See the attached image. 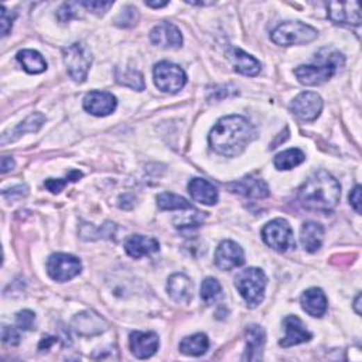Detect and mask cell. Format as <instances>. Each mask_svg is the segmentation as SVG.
Instances as JSON below:
<instances>
[{
  "label": "cell",
  "instance_id": "d590c367",
  "mask_svg": "<svg viewBox=\"0 0 362 362\" xmlns=\"http://www.w3.org/2000/svg\"><path fill=\"white\" fill-rule=\"evenodd\" d=\"M2 340H3L5 344L15 347V345L20 344V334L15 327L5 326L3 330H2Z\"/></svg>",
  "mask_w": 362,
  "mask_h": 362
},
{
  "label": "cell",
  "instance_id": "ac0fdd59",
  "mask_svg": "<svg viewBox=\"0 0 362 362\" xmlns=\"http://www.w3.org/2000/svg\"><path fill=\"white\" fill-rule=\"evenodd\" d=\"M167 292L176 303L188 304L192 300L194 285L188 276L183 273H174L169 277Z\"/></svg>",
  "mask_w": 362,
  "mask_h": 362
},
{
  "label": "cell",
  "instance_id": "d6986e66",
  "mask_svg": "<svg viewBox=\"0 0 362 362\" xmlns=\"http://www.w3.org/2000/svg\"><path fill=\"white\" fill-rule=\"evenodd\" d=\"M160 249V245L154 238L143 235H132L125 240V251L129 256L139 259L149 256Z\"/></svg>",
  "mask_w": 362,
  "mask_h": 362
},
{
  "label": "cell",
  "instance_id": "52a82bcc",
  "mask_svg": "<svg viewBox=\"0 0 362 362\" xmlns=\"http://www.w3.org/2000/svg\"><path fill=\"white\" fill-rule=\"evenodd\" d=\"M64 63L69 76L76 83H84L92 64V54L87 46L75 43L63 50Z\"/></svg>",
  "mask_w": 362,
  "mask_h": 362
},
{
  "label": "cell",
  "instance_id": "ffe728a7",
  "mask_svg": "<svg viewBox=\"0 0 362 362\" xmlns=\"http://www.w3.org/2000/svg\"><path fill=\"white\" fill-rule=\"evenodd\" d=\"M188 191L194 201L206 206H214L218 201V191L215 186L204 179H194L188 184Z\"/></svg>",
  "mask_w": 362,
  "mask_h": 362
},
{
  "label": "cell",
  "instance_id": "9c48e42d",
  "mask_svg": "<svg viewBox=\"0 0 362 362\" xmlns=\"http://www.w3.org/2000/svg\"><path fill=\"white\" fill-rule=\"evenodd\" d=\"M83 265L78 258L68 254H54L47 262V272L56 281H67L78 276Z\"/></svg>",
  "mask_w": 362,
  "mask_h": 362
},
{
  "label": "cell",
  "instance_id": "9a60e30c",
  "mask_svg": "<svg viewBox=\"0 0 362 362\" xmlns=\"http://www.w3.org/2000/svg\"><path fill=\"white\" fill-rule=\"evenodd\" d=\"M132 354L139 359L150 358L158 348V337L153 331H133L129 337Z\"/></svg>",
  "mask_w": 362,
  "mask_h": 362
},
{
  "label": "cell",
  "instance_id": "603a6c76",
  "mask_svg": "<svg viewBox=\"0 0 362 362\" xmlns=\"http://www.w3.org/2000/svg\"><path fill=\"white\" fill-rule=\"evenodd\" d=\"M300 302L303 310L311 317H321L327 311V297L323 293V290H320L317 288L304 292Z\"/></svg>",
  "mask_w": 362,
  "mask_h": 362
},
{
  "label": "cell",
  "instance_id": "3957f363",
  "mask_svg": "<svg viewBox=\"0 0 362 362\" xmlns=\"http://www.w3.org/2000/svg\"><path fill=\"white\" fill-rule=\"evenodd\" d=\"M318 64H310V65H300L296 68L295 74L300 84L315 87L327 83L329 79L337 72L338 68L344 67V56L338 51L324 49L318 53Z\"/></svg>",
  "mask_w": 362,
  "mask_h": 362
},
{
  "label": "cell",
  "instance_id": "ee69618b",
  "mask_svg": "<svg viewBox=\"0 0 362 362\" xmlns=\"http://www.w3.org/2000/svg\"><path fill=\"white\" fill-rule=\"evenodd\" d=\"M359 303H361V295H358V296H356V300H355V310H356V314H361Z\"/></svg>",
  "mask_w": 362,
  "mask_h": 362
},
{
  "label": "cell",
  "instance_id": "5bb4252c",
  "mask_svg": "<svg viewBox=\"0 0 362 362\" xmlns=\"http://www.w3.org/2000/svg\"><path fill=\"white\" fill-rule=\"evenodd\" d=\"M84 109L95 116H108L116 109V98L104 91H92L84 98Z\"/></svg>",
  "mask_w": 362,
  "mask_h": 362
},
{
  "label": "cell",
  "instance_id": "7402d4cb",
  "mask_svg": "<svg viewBox=\"0 0 362 362\" xmlns=\"http://www.w3.org/2000/svg\"><path fill=\"white\" fill-rule=\"evenodd\" d=\"M247 352L244 359L245 361H259L262 359L263 347L266 343L265 330L259 326H249L247 329Z\"/></svg>",
  "mask_w": 362,
  "mask_h": 362
},
{
  "label": "cell",
  "instance_id": "7c38bea8",
  "mask_svg": "<svg viewBox=\"0 0 362 362\" xmlns=\"http://www.w3.org/2000/svg\"><path fill=\"white\" fill-rule=\"evenodd\" d=\"M329 17L336 24L359 26L361 10L358 2H331L327 6Z\"/></svg>",
  "mask_w": 362,
  "mask_h": 362
},
{
  "label": "cell",
  "instance_id": "484cf974",
  "mask_svg": "<svg viewBox=\"0 0 362 362\" xmlns=\"http://www.w3.org/2000/svg\"><path fill=\"white\" fill-rule=\"evenodd\" d=\"M17 61L22 64L24 71L28 74H42L47 68V63L42 57V54L34 50L19 51Z\"/></svg>",
  "mask_w": 362,
  "mask_h": 362
},
{
  "label": "cell",
  "instance_id": "277c9868",
  "mask_svg": "<svg viewBox=\"0 0 362 362\" xmlns=\"http://www.w3.org/2000/svg\"><path fill=\"white\" fill-rule=\"evenodd\" d=\"M266 274L258 268L239 272L235 277V286L249 307H256L263 302L266 289Z\"/></svg>",
  "mask_w": 362,
  "mask_h": 362
},
{
  "label": "cell",
  "instance_id": "30bf717a",
  "mask_svg": "<svg viewBox=\"0 0 362 362\" xmlns=\"http://www.w3.org/2000/svg\"><path fill=\"white\" fill-rule=\"evenodd\" d=\"M290 110L303 122H313L323 110V99L315 92H302L293 99Z\"/></svg>",
  "mask_w": 362,
  "mask_h": 362
},
{
  "label": "cell",
  "instance_id": "e575fe53",
  "mask_svg": "<svg viewBox=\"0 0 362 362\" xmlns=\"http://www.w3.org/2000/svg\"><path fill=\"white\" fill-rule=\"evenodd\" d=\"M81 177V173H78V172H71L69 173V176L65 179V180H47L46 181V188L49 190V191H51L53 194H58L65 186H67V181H69V180H75V179H79Z\"/></svg>",
  "mask_w": 362,
  "mask_h": 362
},
{
  "label": "cell",
  "instance_id": "8fae6325",
  "mask_svg": "<svg viewBox=\"0 0 362 362\" xmlns=\"http://www.w3.org/2000/svg\"><path fill=\"white\" fill-rule=\"evenodd\" d=\"M215 265L221 270H232L245 263V255L242 248L233 240H224L215 251Z\"/></svg>",
  "mask_w": 362,
  "mask_h": 362
},
{
  "label": "cell",
  "instance_id": "60d3db41",
  "mask_svg": "<svg viewBox=\"0 0 362 362\" xmlns=\"http://www.w3.org/2000/svg\"><path fill=\"white\" fill-rule=\"evenodd\" d=\"M15 169V162L12 157H8V156H3L2 157V173L6 174L8 172L13 170Z\"/></svg>",
  "mask_w": 362,
  "mask_h": 362
},
{
  "label": "cell",
  "instance_id": "44dd1931",
  "mask_svg": "<svg viewBox=\"0 0 362 362\" xmlns=\"http://www.w3.org/2000/svg\"><path fill=\"white\" fill-rule=\"evenodd\" d=\"M228 188L232 192L240 194L248 198H266L269 195V188L268 184L263 180L259 179H244L240 181H236L233 184H229Z\"/></svg>",
  "mask_w": 362,
  "mask_h": 362
},
{
  "label": "cell",
  "instance_id": "d6a6232c",
  "mask_svg": "<svg viewBox=\"0 0 362 362\" xmlns=\"http://www.w3.org/2000/svg\"><path fill=\"white\" fill-rule=\"evenodd\" d=\"M138 17H139L138 10L135 8H132V6H129V8H125L122 10V13L117 16L115 23L117 26H120V27H132L138 22Z\"/></svg>",
  "mask_w": 362,
  "mask_h": 362
},
{
  "label": "cell",
  "instance_id": "2e32d148",
  "mask_svg": "<svg viewBox=\"0 0 362 362\" xmlns=\"http://www.w3.org/2000/svg\"><path fill=\"white\" fill-rule=\"evenodd\" d=\"M283 326L286 330V336H285V338L280 340V343H279L280 347L289 348V347L299 345V344H303V343H307L311 340V333H308L306 330V327L303 326L299 317L288 315L283 320Z\"/></svg>",
  "mask_w": 362,
  "mask_h": 362
},
{
  "label": "cell",
  "instance_id": "ab89813d",
  "mask_svg": "<svg viewBox=\"0 0 362 362\" xmlns=\"http://www.w3.org/2000/svg\"><path fill=\"white\" fill-rule=\"evenodd\" d=\"M349 203L354 207V210L361 214V187L355 186V188L349 194Z\"/></svg>",
  "mask_w": 362,
  "mask_h": 362
},
{
  "label": "cell",
  "instance_id": "4dcf8cb0",
  "mask_svg": "<svg viewBox=\"0 0 362 362\" xmlns=\"http://www.w3.org/2000/svg\"><path fill=\"white\" fill-rule=\"evenodd\" d=\"M222 288L218 283V280L214 277H207L203 285H201V299H203L207 304H213L221 299Z\"/></svg>",
  "mask_w": 362,
  "mask_h": 362
},
{
  "label": "cell",
  "instance_id": "5b68a950",
  "mask_svg": "<svg viewBox=\"0 0 362 362\" xmlns=\"http://www.w3.org/2000/svg\"><path fill=\"white\" fill-rule=\"evenodd\" d=\"M318 31L302 22H286L272 31V42L277 46H299L314 42Z\"/></svg>",
  "mask_w": 362,
  "mask_h": 362
},
{
  "label": "cell",
  "instance_id": "f1b7e54d",
  "mask_svg": "<svg viewBox=\"0 0 362 362\" xmlns=\"http://www.w3.org/2000/svg\"><path fill=\"white\" fill-rule=\"evenodd\" d=\"M157 206L162 210L173 211V210H192V206L188 201L173 192H162L157 195Z\"/></svg>",
  "mask_w": 362,
  "mask_h": 362
},
{
  "label": "cell",
  "instance_id": "4fadbf2b",
  "mask_svg": "<svg viewBox=\"0 0 362 362\" xmlns=\"http://www.w3.org/2000/svg\"><path fill=\"white\" fill-rule=\"evenodd\" d=\"M151 43L163 49H179L183 44L181 31L173 23H160L150 31Z\"/></svg>",
  "mask_w": 362,
  "mask_h": 362
},
{
  "label": "cell",
  "instance_id": "7a4b0ae2",
  "mask_svg": "<svg viewBox=\"0 0 362 362\" xmlns=\"http://www.w3.org/2000/svg\"><path fill=\"white\" fill-rule=\"evenodd\" d=\"M341 186L327 172L314 173L299 190L300 203L313 211L329 213L334 210L340 201Z\"/></svg>",
  "mask_w": 362,
  "mask_h": 362
},
{
  "label": "cell",
  "instance_id": "1f68e13d",
  "mask_svg": "<svg viewBox=\"0 0 362 362\" xmlns=\"http://www.w3.org/2000/svg\"><path fill=\"white\" fill-rule=\"evenodd\" d=\"M44 122V116L42 113H34L30 117H27L24 120V124H22L17 129H16V135H20L22 132H35L40 129V126L43 125Z\"/></svg>",
  "mask_w": 362,
  "mask_h": 362
},
{
  "label": "cell",
  "instance_id": "836d02e7",
  "mask_svg": "<svg viewBox=\"0 0 362 362\" xmlns=\"http://www.w3.org/2000/svg\"><path fill=\"white\" fill-rule=\"evenodd\" d=\"M34 321H35V315L33 311L30 310H23L20 313H17L16 315V323L17 327L23 331H30L34 327Z\"/></svg>",
  "mask_w": 362,
  "mask_h": 362
},
{
  "label": "cell",
  "instance_id": "b9f144b4",
  "mask_svg": "<svg viewBox=\"0 0 362 362\" xmlns=\"http://www.w3.org/2000/svg\"><path fill=\"white\" fill-rule=\"evenodd\" d=\"M58 341V338H56V337H44L43 340H42V343H40V345H38V349L40 351H47V349H50V347L53 345V344H56Z\"/></svg>",
  "mask_w": 362,
  "mask_h": 362
},
{
  "label": "cell",
  "instance_id": "83f0119b",
  "mask_svg": "<svg viewBox=\"0 0 362 362\" xmlns=\"http://www.w3.org/2000/svg\"><path fill=\"white\" fill-rule=\"evenodd\" d=\"M304 153L300 149H289L274 157V167L277 170H292L304 162Z\"/></svg>",
  "mask_w": 362,
  "mask_h": 362
},
{
  "label": "cell",
  "instance_id": "f546056e",
  "mask_svg": "<svg viewBox=\"0 0 362 362\" xmlns=\"http://www.w3.org/2000/svg\"><path fill=\"white\" fill-rule=\"evenodd\" d=\"M116 81L120 85L129 87V88L136 90V91L145 90L143 75L139 71H135V69H125V71H122L120 68H117L116 69Z\"/></svg>",
  "mask_w": 362,
  "mask_h": 362
},
{
  "label": "cell",
  "instance_id": "4316f807",
  "mask_svg": "<svg viewBox=\"0 0 362 362\" xmlns=\"http://www.w3.org/2000/svg\"><path fill=\"white\" fill-rule=\"evenodd\" d=\"M210 348V341L206 334H195L186 337L180 343V351L190 356H199L204 355Z\"/></svg>",
  "mask_w": 362,
  "mask_h": 362
},
{
  "label": "cell",
  "instance_id": "74e56055",
  "mask_svg": "<svg viewBox=\"0 0 362 362\" xmlns=\"http://www.w3.org/2000/svg\"><path fill=\"white\" fill-rule=\"evenodd\" d=\"M75 8H78V3H64L58 10V19L61 22H69L71 19L76 17L78 10Z\"/></svg>",
  "mask_w": 362,
  "mask_h": 362
},
{
  "label": "cell",
  "instance_id": "8d00e7d4",
  "mask_svg": "<svg viewBox=\"0 0 362 362\" xmlns=\"http://www.w3.org/2000/svg\"><path fill=\"white\" fill-rule=\"evenodd\" d=\"M81 3L88 12H92L95 15H104L113 6V2H81Z\"/></svg>",
  "mask_w": 362,
  "mask_h": 362
},
{
  "label": "cell",
  "instance_id": "ba28073f",
  "mask_svg": "<svg viewBox=\"0 0 362 362\" xmlns=\"http://www.w3.org/2000/svg\"><path fill=\"white\" fill-rule=\"evenodd\" d=\"M153 76L156 87L167 94H176L181 91L187 83V75L183 68L169 61L156 64L153 69Z\"/></svg>",
  "mask_w": 362,
  "mask_h": 362
},
{
  "label": "cell",
  "instance_id": "cb8c5ba5",
  "mask_svg": "<svg viewBox=\"0 0 362 362\" xmlns=\"http://www.w3.org/2000/svg\"><path fill=\"white\" fill-rule=\"evenodd\" d=\"M323 239H324V228L320 224L306 222L303 225L300 232V242L307 252L310 254L317 252L321 248V245H323Z\"/></svg>",
  "mask_w": 362,
  "mask_h": 362
},
{
  "label": "cell",
  "instance_id": "e0dca14e",
  "mask_svg": "<svg viewBox=\"0 0 362 362\" xmlns=\"http://www.w3.org/2000/svg\"><path fill=\"white\" fill-rule=\"evenodd\" d=\"M72 327L79 336H97L106 329V321L94 311H84L74 318Z\"/></svg>",
  "mask_w": 362,
  "mask_h": 362
},
{
  "label": "cell",
  "instance_id": "6da1fadb",
  "mask_svg": "<svg viewBox=\"0 0 362 362\" xmlns=\"http://www.w3.org/2000/svg\"><path fill=\"white\" fill-rule=\"evenodd\" d=\"M255 136V128L248 119L239 115H231L218 120L208 139L213 150L227 157H235L245 150Z\"/></svg>",
  "mask_w": 362,
  "mask_h": 362
},
{
  "label": "cell",
  "instance_id": "8992f818",
  "mask_svg": "<svg viewBox=\"0 0 362 362\" xmlns=\"http://www.w3.org/2000/svg\"><path fill=\"white\" fill-rule=\"evenodd\" d=\"M262 238L268 247L280 254L295 249L296 247L292 227L286 220L281 218L268 222L262 229Z\"/></svg>",
  "mask_w": 362,
  "mask_h": 362
},
{
  "label": "cell",
  "instance_id": "d4e9b609",
  "mask_svg": "<svg viewBox=\"0 0 362 362\" xmlns=\"http://www.w3.org/2000/svg\"><path fill=\"white\" fill-rule=\"evenodd\" d=\"M231 57H232L233 68L236 72L247 75V76H255L261 72V68H262L261 63L240 49H232Z\"/></svg>",
  "mask_w": 362,
  "mask_h": 362
},
{
  "label": "cell",
  "instance_id": "7bdbcfd3",
  "mask_svg": "<svg viewBox=\"0 0 362 362\" xmlns=\"http://www.w3.org/2000/svg\"><path fill=\"white\" fill-rule=\"evenodd\" d=\"M146 6H149V8H154V9H158V8H165V6H167V2H156V3H153V2H146Z\"/></svg>",
  "mask_w": 362,
  "mask_h": 362
},
{
  "label": "cell",
  "instance_id": "f35d334b",
  "mask_svg": "<svg viewBox=\"0 0 362 362\" xmlns=\"http://www.w3.org/2000/svg\"><path fill=\"white\" fill-rule=\"evenodd\" d=\"M0 13H2V19H0V23H2V35L6 37L9 34V31L12 30L15 16L9 10H6L5 6L0 8Z\"/></svg>",
  "mask_w": 362,
  "mask_h": 362
}]
</instances>
